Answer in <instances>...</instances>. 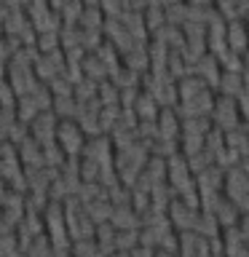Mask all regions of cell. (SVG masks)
Segmentation results:
<instances>
[{"mask_svg": "<svg viewBox=\"0 0 249 257\" xmlns=\"http://www.w3.org/2000/svg\"><path fill=\"white\" fill-rule=\"evenodd\" d=\"M222 190L225 198L230 201L238 212H246V190H249V180H246V158H241L236 166L225 169L222 174Z\"/></svg>", "mask_w": 249, "mask_h": 257, "instance_id": "cell-1", "label": "cell"}, {"mask_svg": "<svg viewBox=\"0 0 249 257\" xmlns=\"http://www.w3.org/2000/svg\"><path fill=\"white\" fill-rule=\"evenodd\" d=\"M209 123L225 134V132H230V128H238L241 123H246V118L238 112L236 99L214 94V104H212V112H209Z\"/></svg>", "mask_w": 249, "mask_h": 257, "instance_id": "cell-2", "label": "cell"}, {"mask_svg": "<svg viewBox=\"0 0 249 257\" xmlns=\"http://www.w3.org/2000/svg\"><path fill=\"white\" fill-rule=\"evenodd\" d=\"M140 86H142V91H148L153 99H156L158 107H174V104H177V80H172L166 72H164V75L145 72Z\"/></svg>", "mask_w": 249, "mask_h": 257, "instance_id": "cell-3", "label": "cell"}, {"mask_svg": "<svg viewBox=\"0 0 249 257\" xmlns=\"http://www.w3.org/2000/svg\"><path fill=\"white\" fill-rule=\"evenodd\" d=\"M54 142L59 145V150L64 153V158H80V150H83L86 134L78 128L75 120H56Z\"/></svg>", "mask_w": 249, "mask_h": 257, "instance_id": "cell-4", "label": "cell"}, {"mask_svg": "<svg viewBox=\"0 0 249 257\" xmlns=\"http://www.w3.org/2000/svg\"><path fill=\"white\" fill-rule=\"evenodd\" d=\"M32 72L40 83H48L51 78L62 75L64 72V51L56 48V51H48V54H38L32 59Z\"/></svg>", "mask_w": 249, "mask_h": 257, "instance_id": "cell-5", "label": "cell"}, {"mask_svg": "<svg viewBox=\"0 0 249 257\" xmlns=\"http://www.w3.org/2000/svg\"><path fill=\"white\" fill-rule=\"evenodd\" d=\"M212 104H214V91H204L198 96H193V99H185V102H177L174 104V112L177 118H209V112H212Z\"/></svg>", "mask_w": 249, "mask_h": 257, "instance_id": "cell-6", "label": "cell"}, {"mask_svg": "<svg viewBox=\"0 0 249 257\" xmlns=\"http://www.w3.org/2000/svg\"><path fill=\"white\" fill-rule=\"evenodd\" d=\"M166 212H169V225H174V228H180V230H196L201 209H193V206L174 198L172 204L166 206Z\"/></svg>", "mask_w": 249, "mask_h": 257, "instance_id": "cell-7", "label": "cell"}, {"mask_svg": "<svg viewBox=\"0 0 249 257\" xmlns=\"http://www.w3.org/2000/svg\"><path fill=\"white\" fill-rule=\"evenodd\" d=\"M54 128H56V115L51 110H40L27 123V134L38 145H46V142H54Z\"/></svg>", "mask_w": 249, "mask_h": 257, "instance_id": "cell-8", "label": "cell"}, {"mask_svg": "<svg viewBox=\"0 0 249 257\" xmlns=\"http://www.w3.org/2000/svg\"><path fill=\"white\" fill-rule=\"evenodd\" d=\"M190 72H193L196 78H201V80H204V83H206V86L214 91V88H217V80H220V72H222V70H220V62H217L212 54H204V56H201V59H198V62L190 67Z\"/></svg>", "mask_w": 249, "mask_h": 257, "instance_id": "cell-9", "label": "cell"}, {"mask_svg": "<svg viewBox=\"0 0 249 257\" xmlns=\"http://www.w3.org/2000/svg\"><path fill=\"white\" fill-rule=\"evenodd\" d=\"M225 43H228L230 51H236V54H244V56H246L249 35H246V22H244V19L225 22Z\"/></svg>", "mask_w": 249, "mask_h": 257, "instance_id": "cell-10", "label": "cell"}, {"mask_svg": "<svg viewBox=\"0 0 249 257\" xmlns=\"http://www.w3.org/2000/svg\"><path fill=\"white\" fill-rule=\"evenodd\" d=\"M120 67L145 75L148 72V43H134L126 54H120Z\"/></svg>", "mask_w": 249, "mask_h": 257, "instance_id": "cell-11", "label": "cell"}, {"mask_svg": "<svg viewBox=\"0 0 249 257\" xmlns=\"http://www.w3.org/2000/svg\"><path fill=\"white\" fill-rule=\"evenodd\" d=\"M246 88V72H220V80H217V88L214 94H222V96H230V99H236V96Z\"/></svg>", "mask_w": 249, "mask_h": 257, "instance_id": "cell-12", "label": "cell"}, {"mask_svg": "<svg viewBox=\"0 0 249 257\" xmlns=\"http://www.w3.org/2000/svg\"><path fill=\"white\" fill-rule=\"evenodd\" d=\"M156 128H158V140H177L180 137V118L172 107H161L156 115Z\"/></svg>", "mask_w": 249, "mask_h": 257, "instance_id": "cell-13", "label": "cell"}, {"mask_svg": "<svg viewBox=\"0 0 249 257\" xmlns=\"http://www.w3.org/2000/svg\"><path fill=\"white\" fill-rule=\"evenodd\" d=\"M212 8L217 16L225 22H236V19H246L249 11V0H212Z\"/></svg>", "mask_w": 249, "mask_h": 257, "instance_id": "cell-14", "label": "cell"}, {"mask_svg": "<svg viewBox=\"0 0 249 257\" xmlns=\"http://www.w3.org/2000/svg\"><path fill=\"white\" fill-rule=\"evenodd\" d=\"M150 40H158V43H164L169 51H180L182 43H185V35L180 27H174V24H161L156 32H150Z\"/></svg>", "mask_w": 249, "mask_h": 257, "instance_id": "cell-15", "label": "cell"}, {"mask_svg": "<svg viewBox=\"0 0 249 257\" xmlns=\"http://www.w3.org/2000/svg\"><path fill=\"white\" fill-rule=\"evenodd\" d=\"M204 91H212L204 80L196 78L190 72V75H185L177 80V102H185V99H193V96H198V94H204Z\"/></svg>", "mask_w": 249, "mask_h": 257, "instance_id": "cell-16", "label": "cell"}, {"mask_svg": "<svg viewBox=\"0 0 249 257\" xmlns=\"http://www.w3.org/2000/svg\"><path fill=\"white\" fill-rule=\"evenodd\" d=\"M80 75L88 78V80H94V83H99V80H107L110 78V72H107L104 62L96 54H86L83 62H80Z\"/></svg>", "mask_w": 249, "mask_h": 257, "instance_id": "cell-17", "label": "cell"}, {"mask_svg": "<svg viewBox=\"0 0 249 257\" xmlns=\"http://www.w3.org/2000/svg\"><path fill=\"white\" fill-rule=\"evenodd\" d=\"M158 110L161 107L156 104V99H153L148 91H142V88H140V94H137V99L132 104V112L137 115V120H156Z\"/></svg>", "mask_w": 249, "mask_h": 257, "instance_id": "cell-18", "label": "cell"}, {"mask_svg": "<svg viewBox=\"0 0 249 257\" xmlns=\"http://www.w3.org/2000/svg\"><path fill=\"white\" fill-rule=\"evenodd\" d=\"M80 110V104L72 96H54L51 99V112L56 115V120H75Z\"/></svg>", "mask_w": 249, "mask_h": 257, "instance_id": "cell-19", "label": "cell"}, {"mask_svg": "<svg viewBox=\"0 0 249 257\" xmlns=\"http://www.w3.org/2000/svg\"><path fill=\"white\" fill-rule=\"evenodd\" d=\"M222 140L225 145L233 150V153H238L241 158H246V153H249V140H246V123H241L238 128H230V132H225L222 134Z\"/></svg>", "mask_w": 249, "mask_h": 257, "instance_id": "cell-20", "label": "cell"}, {"mask_svg": "<svg viewBox=\"0 0 249 257\" xmlns=\"http://www.w3.org/2000/svg\"><path fill=\"white\" fill-rule=\"evenodd\" d=\"M102 24H104V14H102L99 6H83V8H80V14H78V27L102 32Z\"/></svg>", "mask_w": 249, "mask_h": 257, "instance_id": "cell-21", "label": "cell"}, {"mask_svg": "<svg viewBox=\"0 0 249 257\" xmlns=\"http://www.w3.org/2000/svg\"><path fill=\"white\" fill-rule=\"evenodd\" d=\"M38 54H48L59 48V32H35V43H32Z\"/></svg>", "mask_w": 249, "mask_h": 257, "instance_id": "cell-22", "label": "cell"}, {"mask_svg": "<svg viewBox=\"0 0 249 257\" xmlns=\"http://www.w3.org/2000/svg\"><path fill=\"white\" fill-rule=\"evenodd\" d=\"M40 153H43V164H46V166L59 169V166L64 164V153L59 150V145H56V142H46V145H40Z\"/></svg>", "mask_w": 249, "mask_h": 257, "instance_id": "cell-23", "label": "cell"}, {"mask_svg": "<svg viewBox=\"0 0 249 257\" xmlns=\"http://www.w3.org/2000/svg\"><path fill=\"white\" fill-rule=\"evenodd\" d=\"M46 88L51 91V96H72V80H70L67 75H64V72H62V75H56V78L48 80Z\"/></svg>", "mask_w": 249, "mask_h": 257, "instance_id": "cell-24", "label": "cell"}, {"mask_svg": "<svg viewBox=\"0 0 249 257\" xmlns=\"http://www.w3.org/2000/svg\"><path fill=\"white\" fill-rule=\"evenodd\" d=\"M24 137H27V123H22V120H14V126L6 132V140L11 142L14 148H16V145H19V142L24 140Z\"/></svg>", "mask_w": 249, "mask_h": 257, "instance_id": "cell-25", "label": "cell"}]
</instances>
